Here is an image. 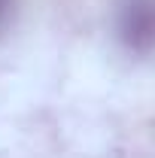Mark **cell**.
Here are the masks:
<instances>
[{
	"label": "cell",
	"instance_id": "cell-2",
	"mask_svg": "<svg viewBox=\"0 0 155 158\" xmlns=\"http://www.w3.org/2000/svg\"><path fill=\"white\" fill-rule=\"evenodd\" d=\"M6 3H9V0H0V15L6 12Z\"/></svg>",
	"mask_w": 155,
	"mask_h": 158
},
{
	"label": "cell",
	"instance_id": "cell-1",
	"mask_svg": "<svg viewBox=\"0 0 155 158\" xmlns=\"http://www.w3.org/2000/svg\"><path fill=\"white\" fill-rule=\"evenodd\" d=\"M125 34L131 40V46L137 49H146L149 46V37H152V15H149V0H134L128 3L125 9Z\"/></svg>",
	"mask_w": 155,
	"mask_h": 158
}]
</instances>
